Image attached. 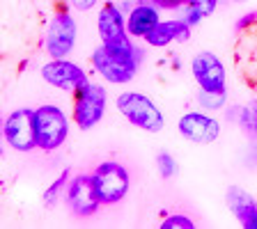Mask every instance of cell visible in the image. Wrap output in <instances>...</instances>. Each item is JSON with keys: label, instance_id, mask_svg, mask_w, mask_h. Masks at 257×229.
Masks as SVG:
<instances>
[{"label": "cell", "instance_id": "obj_20", "mask_svg": "<svg viewBox=\"0 0 257 229\" xmlns=\"http://www.w3.org/2000/svg\"><path fill=\"white\" fill-rule=\"evenodd\" d=\"M159 10H179L188 3V0H152Z\"/></svg>", "mask_w": 257, "mask_h": 229}, {"label": "cell", "instance_id": "obj_18", "mask_svg": "<svg viewBox=\"0 0 257 229\" xmlns=\"http://www.w3.org/2000/svg\"><path fill=\"white\" fill-rule=\"evenodd\" d=\"M156 170H159L161 179H175L177 174V160L170 151H159L156 154Z\"/></svg>", "mask_w": 257, "mask_h": 229}, {"label": "cell", "instance_id": "obj_22", "mask_svg": "<svg viewBox=\"0 0 257 229\" xmlns=\"http://www.w3.org/2000/svg\"><path fill=\"white\" fill-rule=\"evenodd\" d=\"M255 21H257V12H248L243 19L236 21V30H246V28L250 26V23H255Z\"/></svg>", "mask_w": 257, "mask_h": 229}, {"label": "cell", "instance_id": "obj_16", "mask_svg": "<svg viewBox=\"0 0 257 229\" xmlns=\"http://www.w3.org/2000/svg\"><path fill=\"white\" fill-rule=\"evenodd\" d=\"M236 124H239L241 131H243L252 142H257V99H252L248 106L241 108V115H239V122Z\"/></svg>", "mask_w": 257, "mask_h": 229}, {"label": "cell", "instance_id": "obj_21", "mask_svg": "<svg viewBox=\"0 0 257 229\" xmlns=\"http://www.w3.org/2000/svg\"><path fill=\"white\" fill-rule=\"evenodd\" d=\"M96 3H99V0H69V5L74 7L76 12H90V10H94Z\"/></svg>", "mask_w": 257, "mask_h": 229}, {"label": "cell", "instance_id": "obj_5", "mask_svg": "<svg viewBox=\"0 0 257 229\" xmlns=\"http://www.w3.org/2000/svg\"><path fill=\"white\" fill-rule=\"evenodd\" d=\"M3 138L7 147L21 154H30L37 149L35 138V108H16L3 122Z\"/></svg>", "mask_w": 257, "mask_h": 229}, {"label": "cell", "instance_id": "obj_1", "mask_svg": "<svg viewBox=\"0 0 257 229\" xmlns=\"http://www.w3.org/2000/svg\"><path fill=\"white\" fill-rule=\"evenodd\" d=\"M115 106L131 126L140 128L145 133H159L166 126V117L159 110V106L140 92H122L115 99Z\"/></svg>", "mask_w": 257, "mask_h": 229}, {"label": "cell", "instance_id": "obj_23", "mask_svg": "<svg viewBox=\"0 0 257 229\" xmlns=\"http://www.w3.org/2000/svg\"><path fill=\"white\" fill-rule=\"evenodd\" d=\"M243 227H246V229H257V211H255V213H252V218L248 220V222L243 224Z\"/></svg>", "mask_w": 257, "mask_h": 229}, {"label": "cell", "instance_id": "obj_6", "mask_svg": "<svg viewBox=\"0 0 257 229\" xmlns=\"http://www.w3.org/2000/svg\"><path fill=\"white\" fill-rule=\"evenodd\" d=\"M76 39H78V26L76 19L69 12H55L53 19L48 21L46 37H44V48H46L48 58H69V53L74 51Z\"/></svg>", "mask_w": 257, "mask_h": 229}, {"label": "cell", "instance_id": "obj_17", "mask_svg": "<svg viewBox=\"0 0 257 229\" xmlns=\"http://www.w3.org/2000/svg\"><path fill=\"white\" fill-rule=\"evenodd\" d=\"M69 179H71V170L69 167H64V170L60 172L58 179L44 190V206L51 208L55 202H58L60 195H64V190H67V186H69Z\"/></svg>", "mask_w": 257, "mask_h": 229}, {"label": "cell", "instance_id": "obj_15", "mask_svg": "<svg viewBox=\"0 0 257 229\" xmlns=\"http://www.w3.org/2000/svg\"><path fill=\"white\" fill-rule=\"evenodd\" d=\"M195 101H198V106L207 112L225 110V106H227V92H207V90H200L198 87Z\"/></svg>", "mask_w": 257, "mask_h": 229}, {"label": "cell", "instance_id": "obj_4", "mask_svg": "<svg viewBox=\"0 0 257 229\" xmlns=\"http://www.w3.org/2000/svg\"><path fill=\"white\" fill-rule=\"evenodd\" d=\"M92 179H94L96 195H99L103 206L119 204L128 195V188H131V176H128L126 167L119 165L117 160L99 163L92 172Z\"/></svg>", "mask_w": 257, "mask_h": 229}, {"label": "cell", "instance_id": "obj_7", "mask_svg": "<svg viewBox=\"0 0 257 229\" xmlns=\"http://www.w3.org/2000/svg\"><path fill=\"white\" fill-rule=\"evenodd\" d=\"M64 202L71 215L76 218H92L103 206L94 188V179L92 174H76L69 179V186L64 190Z\"/></svg>", "mask_w": 257, "mask_h": 229}, {"label": "cell", "instance_id": "obj_10", "mask_svg": "<svg viewBox=\"0 0 257 229\" xmlns=\"http://www.w3.org/2000/svg\"><path fill=\"white\" fill-rule=\"evenodd\" d=\"M42 78L46 80L51 87H58V90H64V92H71L74 94L80 85H85L87 80V74L80 64L71 62L67 58H58V60H48L46 64L42 67Z\"/></svg>", "mask_w": 257, "mask_h": 229}, {"label": "cell", "instance_id": "obj_12", "mask_svg": "<svg viewBox=\"0 0 257 229\" xmlns=\"http://www.w3.org/2000/svg\"><path fill=\"white\" fill-rule=\"evenodd\" d=\"M161 23L159 7L154 3H138L126 12V30L134 39H145Z\"/></svg>", "mask_w": 257, "mask_h": 229}, {"label": "cell", "instance_id": "obj_2", "mask_svg": "<svg viewBox=\"0 0 257 229\" xmlns=\"http://www.w3.org/2000/svg\"><path fill=\"white\" fill-rule=\"evenodd\" d=\"M69 135V117L60 106L44 103L35 108V138L39 151H58Z\"/></svg>", "mask_w": 257, "mask_h": 229}, {"label": "cell", "instance_id": "obj_19", "mask_svg": "<svg viewBox=\"0 0 257 229\" xmlns=\"http://www.w3.org/2000/svg\"><path fill=\"white\" fill-rule=\"evenodd\" d=\"M161 229H195V222L184 213H172L161 220Z\"/></svg>", "mask_w": 257, "mask_h": 229}, {"label": "cell", "instance_id": "obj_9", "mask_svg": "<svg viewBox=\"0 0 257 229\" xmlns=\"http://www.w3.org/2000/svg\"><path fill=\"white\" fill-rule=\"evenodd\" d=\"M177 131L184 140L193 144H214L220 135V122L211 117L207 110L204 112H184L179 122H177Z\"/></svg>", "mask_w": 257, "mask_h": 229}, {"label": "cell", "instance_id": "obj_13", "mask_svg": "<svg viewBox=\"0 0 257 229\" xmlns=\"http://www.w3.org/2000/svg\"><path fill=\"white\" fill-rule=\"evenodd\" d=\"M188 37H191V26L184 19H172V21H161L145 37V44L152 48H166L175 42H186Z\"/></svg>", "mask_w": 257, "mask_h": 229}, {"label": "cell", "instance_id": "obj_14", "mask_svg": "<svg viewBox=\"0 0 257 229\" xmlns=\"http://www.w3.org/2000/svg\"><path fill=\"white\" fill-rule=\"evenodd\" d=\"M225 204H227V208L232 211V215L239 220L241 227H243V224L252 218V213L257 211V199L241 186L227 188V192H225Z\"/></svg>", "mask_w": 257, "mask_h": 229}, {"label": "cell", "instance_id": "obj_3", "mask_svg": "<svg viewBox=\"0 0 257 229\" xmlns=\"http://www.w3.org/2000/svg\"><path fill=\"white\" fill-rule=\"evenodd\" d=\"M106 103H108V92L101 83L87 80L85 85H80L74 92V122L76 128L80 131H92L99 126V122L106 115Z\"/></svg>", "mask_w": 257, "mask_h": 229}, {"label": "cell", "instance_id": "obj_11", "mask_svg": "<svg viewBox=\"0 0 257 229\" xmlns=\"http://www.w3.org/2000/svg\"><path fill=\"white\" fill-rule=\"evenodd\" d=\"M90 62H92V69L101 76L106 83H112V85H126V83H131V80L136 78V74H138V67H136V64H126V62L115 60L103 46L92 51Z\"/></svg>", "mask_w": 257, "mask_h": 229}, {"label": "cell", "instance_id": "obj_8", "mask_svg": "<svg viewBox=\"0 0 257 229\" xmlns=\"http://www.w3.org/2000/svg\"><path fill=\"white\" fill-rule=\"evenodd\" d=\"M191 74L200 90L227 92V71L225 64L211 51H200L191 60Z\"/></svg>", "mask_w": 257, "mask_h": 229}]
</instances>
